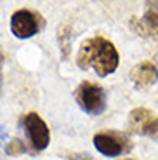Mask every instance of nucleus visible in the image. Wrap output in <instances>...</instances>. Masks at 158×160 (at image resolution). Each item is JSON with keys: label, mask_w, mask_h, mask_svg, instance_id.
Instances as JSON below:
<instances>
[{"label": "nucleus", "mask_w": 158, "mask_h": 160, "mask_svg": "<svg viewBox=\"0 0 158 160\" xmlns=\"http://www.w3.org/2000/svg\"><path fill=\"white\" fill-rule=\"evenodd\" d=\"M120 54L111 40L104 38L103 35H96L87 38L82 44L77 56L78 68L96 70L99 77H108L118 68Z\"/></svg>", "instance_id": "obj_1"}, {"label": "nucleus", "mask_w": 158, "mask_h": 160, "mask_svg": "<svg viewBox=\"0 0 158 160\" xmlns=\"http://www.w3.org/2000/svg\"><path fill=\"white\" fill-rule=\"evenodd\" d=\"M19 125L28 138V146L32 150V155L44 152L49 146V143H51V131H49V125L45 124V120L37 112H30V113L21 115Z\"/></svg>", "instance_id": "obj_2"}, {"label": "nucleus", "mask_w": 158, "mask_h": 160, "mask_svg": "<svg viewBox=\"0 0 158 160\" xmlns=\"http://www.w3.org/2000/svg\"><path fill=\"white\" fill-rule=\"evenodd\" d=\"M75 99L78 106L85 113L97 117L106 110V92L99 84L94 82H82L75 91Z\"/></svg>", "instance_id": "obj_3"}, {"label": "nucleus", "mask_w": 158, "mask_h": 160, "mask_svg": "<svg viewBox=\"0 0 158 160\" xmlns=\"http://www.w3.org/2000/svg\"><path fill=\"white\" fill-rule=\"evenodd\" d=\"M96 150L104 157H120L132 150V141L127 134L118 131H101L92 138Z\"/></svg>", "instance_id": "obj_4"}, {"label": "nucleus", "mask_w": 158, "mask_h": 160, "mask_svg": "<svg viewBox=\"0 0 158 160\" xmlns=\"http://www.w3.org/2000/svg\"><path fill=\"white\" fill-rule=\"evenodd\" d=\"M44 26V18L32 9H19L11 16V30L14 37L24 40L32 38Z\"/></svg>", "instance_id": "obj_5"}, {"label": "nucleus", "mask_w": 158, "mask_h": 160, "mask_svg": "<svg viewBox=\"0 0 158 160\" xmlns=\"http://www.w3.org/2000/svg\"><path fill=\"white\" fill-rule=\"evenodd\" d=\"M129 132H136L141 136L158 138V115L144 106H137L129 115Z\"/></svg>", "instance_id": "obj_6"}, {"label": "nucleus", "mask_w": 158, "mask_h": 160, "mask_svg": "<svg viewBox=\"0 0 158 160\" xmlns=\"http://www.w3.org/2000/svg\"><path fill=\"white\" fill-rule=\"evenodd\" d=\"M131 78L136 87L144 89L148 85H153L158 80V68L151 61H141L137 66H134L131 72Z\"/></svg>", "instance_id": "obj_7"}, {"label": "nucleus", "mask_w": 158, "mask_h": 160, "mask_svg": "<svg viewBox=\"0 0 158 160\" xmlns=\"http://www.w3.org/2000/svg\"><path fill=\"white\" fill-rule=\"evenodd\" d=\"M132 26L136 30H139V35H151L155 38H158V11H146L144 18L141 23L136 24L132 21Z\"/></svg>", "instance_id": "obj_8"}, {"label": "nucleus", "mask_w": 158, "mask_h": 160, "mask_svg": "<svg viewBox=\"0 0 158 160\" xmlns=\"http://www.w3.org/2000/svg\"><path fill=\"white\" fill-rule=\"evenodd\" d=\"M5 153L14 157V155H21V153H32V150H30L28 143H24L23 139L16 138V139H12L11 143L5 146Z\"/></svg>", "instance_id": "obj_9"}, {"label": "nucleus", "mask_w": 158, "mask_h": 160, "mask_svg": "<svg viewBox=\"0 0 158 160\" xmlns=\"http://www.w3.org/2000/svg\"><path fill=\"white\" fill-rule=\"evenodd\" d=\"M68 160H94V158L89 153H71V155H68Z\"/></svg>", "instance_id": "obj_10"}, {"label": "nucleus", "mask_w": 158, "mask_h": 160, "mask_svg": "<svg viewBox=\"0 0 158 160\" xmlns=\"http://www.w3.org/2000/svg\"><path fill=\"white\" fill-rule=\"evenodd\" d=\"M5 138H7V132H5V129L2 127V124H0V144L5 141Z\"/></svg>", "instance_id": "obj_11"}, {"label": "nucleus", "mask_w": 158, "mask_h": 160, "mask_svg": "<svg viewBox=\"0 0 158 160\" xmlns=\"http://www.w3.org/2000/svg\"><path fill=\"white\" fill-rule=\"evenodd\" d=\"M2 63H4V56H2V49H0V87H2Z\"/></svg>", "instance_id": "obj_12"}, {"label": "nucleus", "mask_w": 158, "mask_h": 160, "mask_svg": "<svg viewBox=\"0 0 158 160\" xmlns=\"http://www.w3.org/2000/svg\"><path fill=\"white\" fill-rule=\"evenodd\" d=\"M122 160H136V158H122Z\"/></svg>", "instance_id": "obj_13"}]
</instances>
